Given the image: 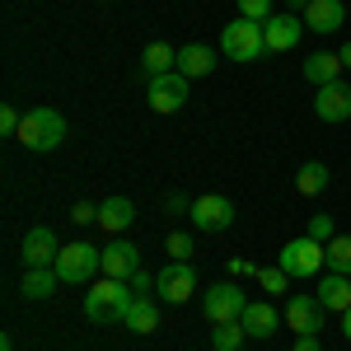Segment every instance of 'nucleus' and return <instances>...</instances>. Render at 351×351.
I'll return each mask as SVG.
<instances>
[{"mask_svg":"<svg viewBox=\"0 0 351 351\" xmlns=\"http://www.w3.org/2000/svg\"><path fill=\"white\" fill-rule=\"evenodd\" d=\"M164 248H169V258H173V263H188V258H192V234H169Z\"/></svg>","mask_w":351,"mask_h":351,"instance_id":"nucleus-30","label":"nucleus"},{"mask_svg":"<svg viewBox=\"0 0 351 351\" xmlns=\"http://www.w3.org/2000/svg\"><path fill=\"white\" fill-rule=\"evenodd\" d=\"M141 271V248L132 239H112L104 248V276H117V281H132Z\"/></svg>","mask_w":351,"mask_h":351,"instance_id":"nucleus-12","label":"nucleus"},{"mask_svg":"<svg viewBox=\"0 0 351 351\" xmlns=\"http://www.w3.org/2000/svg\"><path fill=\"white\" fill-rule=\"evenodd\" d=\"M324 188H328V164H319V160L300 164V173H295V192L300 197H319Z\"/></svg>","mask_w":351,"mask_h":351,"instance_id":"nucleus-24","label":"nucleus"},{"mask_svg":"<svg viewBox=\"0 0 351 351\" xmlns=\"http://www.w3.org/2000/svg\"><path fill=\"white\" fill-rule=\"evenodd\" d=\"M295 351H319V337H300Z\"/></svg>","mask_w":351,"mask_h":351,"instance_id":"nucleus-37","label":"nucleus"},{"mask_svg":"<svg viewBox=\"0 0 351 351\" xmlns=\"http://www.w3.org/2000/svg\"><path fill=\"white\" fill-rule=\"evenodd\" d=\"M145 104L155 112H178L188 104V75H183V71H169V75L145 80Z\"/></svg>","mask_w":351,"mask_h":351,"instance_id":"nucleus-7","label":"nucleus"},{"mask_svg":"<svg viewBox=\"0 0 351 351\" xmlns=\"http://www.w3.org/2000/svg\"><path fill=\"white\" fill-rule=\"evenodd\" d=\"M230 271H234V276H253L258 267H253V263H243V258H234V263H230Z\"/></svg>","mask_w":351,"mask_h":351,"instance_id":"nucleus-35","label":"nucleus"},{"mask_svg":"<svg viewBox=\"0 0 351 351\" xmlns=\"http://www.w3.org/2000/svg\"><path fill=\"white\" fill-rule=\"evenodd\" d=\"M141 71H145V80L169 75V71H178V52H173L169 43H150V47H145V56H141Z\"/></svg>","mask_w":351,"mask_h":351,"instance_id":"nucleus-21","label":"nucleus"},{"mask_svg":"<svg viewBox=\"0 0 351 351\" xmlns=\"http://www.w3.org/2000/svg\"><path fill=\"white\" fill-rule=\"evenodd\" d=\"M220 52L230 56V61H258V56L267 52V38H263V24H253V19H234V24H225V33H220Z\"/></svg>","mask_w":351,"mask_h":351,"instance_id":"nucleus-3","label":"nucleus"},{"mask_svg":"<svg viewBox=\"0 0 351 351\" xmlns=\"http://www.w3.org/2000/svg\"><path fill=\"white\" fill-rule=\"evenodd\" d=\"M337 56H342V66H351V43H342V52H337Z\"/></svg>","mask_w":351,"mask_h":351,"instance_id":"nucleus-38","label":"nucleus"},{"mask_svg":"<svg viewBox=\"0 0 351 351\" xmlns=\"http://www.w3.org/2000/svg\"><path fill=\"white\" fill-rule=\"evenodd\" d=\"M0 351H14V337H0Z\"/></svg>","mask_w":351,"mask_h":351,"instance_id":"nucleus-40","label":"nucleus"},{"mask_svg":"<svg viewBox=\"0 0 351 351\" xmlns=\"http://www.w3.org/2000/svg\"><path fill=\"white\" fill-rule=\"evenodd\" d=\"M239 14L253 24H267L271 19V0H239Z\"/></svg>","mask_w":351,"mask_h":351,"instance_id":"nucleus-29","label":"nucleus"},{"mask_svg":"<svg viewBox=\"0 0 351 351\" xmlns=\"http://www.w3.org/2000/svg\"><path fill=\"white\" fill-rule=\"evenodd\" d=\"M56 286H61L56 267H28V271H24V281H19L24 300H47V295H56Z\"/></svg>","mask_w":351,"mask_h":351,"instance_id":"nucleus-20","label":"nucleus"},{"mask_svg":"<svg viewBox=\"0 0 351 351\" xmlns=\"http://www.w3.org/2000/svg\"><path fill=\"white\" fill-rule=\"evenodd\" d=\"M300 33H304V19H295V14H271L267 24H263L267 52H291L300 43Z\"/></svg>","mask_w":351,"mask_h":351,"instance_id":"nucleus-15","label":"nucleus"},{"mask_svg":"<svg viewBox=\"0 0 351 351\" xmlns=\"http://www.w3.org/2000/svg\"><path fill=\"white\" fill-rule=\"evenodd\" d=\"M300 19H304V28H309V33H337V28L347 24V5H342V0H309V10H304V14H300Z\"/></svg>","mask_w":351,"mask_h":351,"instance_id":"nucleus-14","label":"nucleus"},{"mask_svg":"<svg viewBox=\"0 0 351 351\" xmlns=\"http://www.w3.org/2000/svg\"><path fill=\"white\" fill-rule=\"evenodd\" d=\"M309 239H319V243H332L337 239V230H332V216H309V230H304Z\"/></svg>","mask_w":351,"mask_h":351,"instance_id":"nucleus-28","label":"nucleus"},{"mask_svg":"<svg viewBox=\"0 0 351 351\" xmlns=\"http://www.w3.org/2000/svg\"><path fill=\"white\" fill-rule=\"evenodd\" d=\"M19 122H24V117H19V112L10 108V104L0 108V132H5V136H19Z\"/></svg>","mask_w":351,"mask_h":351,"instance_id":"nucleus-32","label":"nucleus"},{"mask_svg":"<svg viewBox=\"0 0 351 351\" xmlns=\"http://www.w3.org/2000/svg\"><path fill=\"white\" fill-rule=\"evenodd\" d=\"M56 258H61V243L47 225L24 234V267H56Z\"/></svg>","mask_w":351,"mask_h":351,"instance_id":"nucleus-13","label":"nucleus"},{"mask_svg":"<svg viewBox=\"0 0 351 351\" xmlns=\"http://www.w3.org/2000/svg\"><path fill=\"white\" fill-rule=\"evenodd\" d=\"M104 5H108V0H104Z\"/></svg>","mask_w":351,"mask_h":351,"instance_id":"nucleus-41","label":"nucleus"},{"mask_svg":"<svg viewBox=\"0 0 351 351\" xmlns=\"http://www.w3.org/2000/svg\"><path fill=\"white\" fill-rule=\"evenodd\" d=\"M276 267L286 271V276H319L328 267V243L309 239V234H300L281 248V258H276Z\"/></svg>","mask_w":351,"mask_h":351,"instance_id":"nucleus-4","label":"nucleus"},{"mask_svg":"<svg viewBox=\"0 0 351 351\" xmlns=\"http://www.w3.org/2000/svg\"><path fill=\"white\" fill-rule=\"evenodd\" d=\"M94 271H104V248H94V243H84V239L61 248V258H56V276H61V281L80 286Z\"/></svg>","mask_w":351,"mask_h":351,"instance_id":"nucleus-5","label":"nucleus"},{"mask_svg":"<svg viewBox=\"0 0 351 351\" xmlns=\"http://www.w3.org/2000/svg\"><path fill=\"white\" fill-rule=\"evenodd\" d=\"M337 71H342V56H337V52H314L309 61H304V80L319 84V89L337 80Z\"/></svg>","mask_w":351,"mask_h":351,"instance_id":"nucleus-22","label":"nucleus"},{"mask_svg":"<svg viewBox=\"0 0 351 351\" xmlns=\"http://www.w3.org/2000/svg\"><path fill=\"white\" fill-rule=\"evenodd\" d=\"M243 324H216L211 328V342H216V351H243Z\"/></svg>","mask_w":351,"mask_h":351,"instance_id":"nucleus-25","label":"nucleus"},{"mask_svg":"<svg viewBox=\"0 0 351 351\" xmlns=\"http://www.w3.org/2000/svg\"><path fill=\"white\" fill-rule=\"evenodd\" d=\"M309 10V0H286V14H304Z\"/></svg>","mask_w":351,"mask_h":351,"instance_id":"nucleus-36","label":"nucleus"},{"mask_svg":"<svg viewBox=\"0 0 351 351\" xmlns=\"http://www.w3.org/2000/svg\"><path fill=\"white\" fill-rule=\"evenodd\" d=\"M71 220H75V225H94V220H99V206H94V202H75V206H71Z\"/></svg>","mask_w":351,"mask_h":351,"instance_id":"nucleus-31","label":"nucleus"},{"mask_svg":"<svg viewBox=\"0 0 351 351\" xmlns=\"http://www.w3.org/2000/svg\"><path fill=\"white\" fill-rule=\"evenodd\" d=\"M328 271L351 276V234H337V239L328 243Z\"/></svg>","mask_w":351,"mask_h":351,"instance_id":"nucleus-26","label":"nucleus"},{"mask_svg":"<svg viewBox=\"0 0 351 351\" xmlns=\"http://www.w3.org/2000/svg\"><path fill=\"white\" fill-rule=\"evenodd\" d=\"M286 324H291V332H300V337H319L324 324H328V309L319 304V295H291Z\"/></svg>","mask_w":351,"mask_h":351,"instance_id":"nucleus-8","label":"nucleus"},{"mask_svg":"<svg viewBox=\"0 0 351 351\" xmlns=\"http://www.w3.org/2000/svg\"><path fill=\"white\" fill-rule=\"evenodd\" d=\"M342 332H347V342H351V309L342 314Z\"/></svg>","mask_w":351,"mask_h":351,"instance_id":"nucleus-39","label":"nucleus"},{"mask_svg":"<svg viewBox=\"0 0 351 351\" xmlns=\"http://www.w3.org/2000/svg\"><path fill=\"white\" fill-rule=\"evenodd\" d=\"M132 220H136L132 197H104V206H99V225L104 230H127Z\"/></svg>","mask_w":351,"mask_h":351,"instance_id":"nucleus-23","label":"nucleus"},{"mask_svg":"<svg viewBox=\"0 0 351 351\" xmlns=\"http://www.w3.org/2000/svg\"><path fill=\"white\" fill-rule=\"evenodd\" d=\"M19 141H24L33 155H47L66 141V117L56 108H28L24 122H19Z\"/></svg>","mask_w":351,"mask_h":351,"instance_id":"nucleus-2","label":"nucleus"},{"mask_svg":"<svg viewBox=\"0 0 351 351\" xmlns=\"http://www.w3.org/2000/svg\"><path fill=\"white\" fill-rule=\"evenodd\" d=\"M164 206H169V211H192V202L183 197V192H169V197H164Z\"/></svg>","mask_w":351,"mask_h":351,"instance_id":"nucleus-34","label":"nucleus"},{"mask_svg":"<svg viewBox=\"0 0 351 351\" xmlns=\"http://www.w3.org/2000/svg\"><path fill=\"white\" fill-rule=\"evenodd\" d=\"M155 291H160V300H169V304L192 300L197 295V267H192V263H169V267L155 276Z\"/></svg>","mask_w":351,"mask_h":351,"instance_id":"nucleus-9","label":"nucleus"},{"mask_svg":"<svg viewBox=\"0 0 351 351\" xmlns=\"http://www.w3.org/2000/svg\"><path fill=\"white\" fill-rule=\"evenodd\" d=\"M319 304H324L328 314H347L351 309V276H342V271H328L324 281H319Z\"/></svg>","mask_w":351,"mask_h":351,"instance_id":"nucleus-17","label":"nucleus"},{"mask_svg":"<svg viewBox=\"0 0 351 351\" xmlns=\"http://www.w3.org/2000/svg\"><path fill=\"white\" fill-rule=\"evenodd\" d=\"M150 286H155V276H150V271L141 267V271L132 276V291H136V295H150Z\"/></svg>","mask_w":351,"mask_h":351,"instance_id":"nucleus-33","label":"nucleus"},{"mask_svg":"<svg viewBox=\"0 0 351 351\" xmlns=\"http://www.w3.org/2000/svg\"><path fill=\"white\" fill-rule=\"evenodd\" d=\"M253 281H258V286H263L267 295H281V291L291 286V276H286L281 267H258V271H253Z\"/></svg>","mask_w":351,"mask_h":351,"instance_id":"nucleus-27","label":"nucleus"},{"mask_svg":"<svg viewBox=\"0 0 351 351\" xmlns=\"http://www.w3.org/2000/svg\"><path fill=\"white\" fill-rule=\"evenodd\" d=\"M314 117L319 122H347L351 117V84H324L319 94H314Z\"/></svg>","mask_w":351,"mask_h":351,"instance_id":"nucleus-11","label":"nucleus"},{"mask_svg":"<svg viewBox=\"0 0 351 351\" xmlns=\"http://www.w3.org/2000/svg\"><path fill=\"white\" fill-rule=\"evenodd\" d=\"M192 225L197 230H206V234H220V230H230L234 225V202L230 197H197L192 202Z\"/></svg>","mask_w":351,"mask_h":351,"instance_id":"nucleus-10","label":"nucleus"},{"mask_svg":"<svg viewBox=\"0 0 351 351\" xmlns=\"http://www.w3.org/2000/svg\"><path fill=\"white\" fill-rule=\"evenodd\" d=\"M132 281H117V276H104V281H94V291L84 295V319L89 324H99V328H108V324H122L127 319V309H132Z\"/></svg>","mask_w":351,"mask_h":351,"instance_id":"nucleus-1","label":"nucleus"},{"mask_svg":"<svg viewBox=\"0 0 351 351\" xmlns=\"http://www.w3.org/2000/svg\"><path fill=\"white\" fill-rule=\"evenodd\" d=\"M122 328H132V332H141V337L155 332V328H160V304H155L150 295H136L132 309H127V319H122Z\"/></svg>","mask_w":351,"mask_h":351,"instance_id":"nucleus-19","label":"nucleus"},{"mask_svg":"<svg viewBox=\"0 0 351 351\" xmlns=\"http://www.w3.org/2000/svg\"><path fill=\"white\" fill-rule=\"evenodd\" d=\"M239 324H243V332H248L253 342H267L271 332H276V324H281V314L271 309L267 300H248V309H243Z\"/></svg>","mask_w":351,"mask_h":351,"instance_id":"nucleus-16","label":"nucleus"},{"mask_svg":"<svg viewBox=\"0 0 351 351\" xmlns=\"http://www.w3.org/2000/svg\"><path fill=\"white\" fill-rule=\"evenodd\" d=\"M178 71L197 80V75H211L216 71V52L211 47H202V43H188V47H178Z\"/></svg>","mask_w":351,"mask_h":351,"instance_id":"nucleus-18","label":"nucleus"},{"mask_svg":"<svg viewBox=\"0 0 351 351\" xmlns=\"http://www.w3.org/2000/svg\"><path fill=\"white\" fill-rule=\"evenodd\" d=\"M202 309H206L211 324H239L243 309H248V300H243V291L234 286V281H220V286H211V291L202 295Z\"/></svg>","mask_w":351,"mask_h":351,"instance_id":"nucleus-6","label":"nucleus"}]
</instances>
